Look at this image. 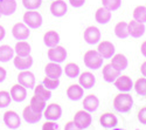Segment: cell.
<instances>
[{"instance_id":"cell-23","label":"cell","mask_w":146,"mask_h":130,"mask_svg":"<svg viewBox=\"0 0 146 130\" xmlns=\"http://www.w3.org/2000/svg\"><path fill=\"white\" fill-rule=\"evenodd\" d=\"M13 63L17 69L19 70H26L33 66V57L31 55L27 56H14L13 57Z\"/></svg>"},{"instance_id":"cell-9","label":"cell","mask_w":146,"mask_h":130,"mask_svg":"<svg viewBox=\"0 0 146 130\" xmlns=\"http://www.w3.org/2000/svg\"><path fill=\"white\" fill-rule=\"evenodd\" d=\"M84 41L89 45H96L101 41V31L96 26H89L84 29L83 33Z\"/></svg>"},{"instance_id":"cell-43","label":"cell","mask_w":146,"mask_h":130,"mask_svg":"<svg viewBox=\"0 0 146 130\" xmlns=\"http://www.w3.org/2000/svg\"><path fill=\"white\" fill-rule=\"evenodd\" d=\"M6 76H7V72H6V69H5L4 67L0 66V83L5 81Z\"/></svg>"},{"instance_id":"cell-45","label":"cell","mask_w":146,"mask_h":130,"mask_svg":"<svg viewBox=\"0 0 146 130\" xmlns=\"http://www.w3.org/2000/svg\"><path fill=\"white\" fill-rule=\"evenodd\" d=\"M140 52H141L143 56L146 57V40H144V41L141 42V45H140Z\"/></svg>"},{"instance_id":"cell-41","label":"cell","mask_w":146,"mask_h":130,"mask_svg":"<svg viewBox=\"0 0 146 130\" xmlns=\"http://www.w3.org/2000/svg\"><path fill=\"white\" fill-rule=\"evenodd\" d=\"M57 128L58 125L56 124V121H52V120H47V122H44L42 125L43 130H56Z\"/></svg>"},{"instance_id":"cell-36","label":"cell","mask_w":146,"mask_h":130,"mask_svg":"<svg viewBox=\"0 0 146 130\" xmlns=\"http://www.w3.org/2000/svg\"><path fill=\"white\" fill-rule=\"evenodd\" d=\"M42 83L47 89L55 90L60 86V79H53V77H49V76H46L42 81Z\"/></svg>"},{"instance_id":"cell-19","label":"cell","mask_w":146,"mask_h":130,"mask_svg":"<svg viewBox=\"0 0 146 130\" xmlns=\"http://www.w3.org/2000/svg\"><path fill=\"white\" fill-rule=\"evenodd\" d=\"M129 23V34L132 38H140L145 33V23L139 22L137 20H131Z\"/></svg>"},{"instance_id":"cell-11","label":"cell","mask_w":146,"mask_h":130,"mask_svg":"<svg viewBox=\"0 0 146 130\" xmlns=\"http://www.w3.org/2000/svg\"><path fill=\"white\" fill-rule=\"evenodd\" d=\"M9 94H11V97L13 101L22 102V101H25L26 97H27V88H25L22 85H20L18 82V83H15V85H13L11 87Z\"/></svg>"},{"instance_id":"cell-40","label":"cell","mask_w":146,"mask_h":130,"mask_svg":"<svg viewBox=\"0 0 146 130\" xmlns=\"http://www.w3.org/2000/svg\"><path fill=\"white\" fill-rule=\"evenodd\" d=\"M137 119L138 121L146 125V105H144V107H141L139 110H138V114H137Z\"/></svg>"},{"instance_id":"cell-8","label":"cell","mask_w":146,"mask_h":130,"mask_svg":"<svg viewBox=\"0 0 146 130\" xmlns=\"http://www.w3.org/2000/svg\"><path fill=\"white\" fill-rule=\"evenodd\" d=\"M3 121L9 129H18L21 125L20 116L14 110H6L3 116Z\"/></svg>"},{"instance_id":"cell-6","label":"cell","mask_w":146,"mask_h":130,"mask_svg":"<svg viewBox=\"0 0 146 130\" xmlns=\"http://www.w3.org/2000/svg\"><path fill=\"white\" fill-rule=\"evenodd\" d=\"M12 35L17 40H26L29 38L31 31L25 22H17L12 27Z\"/></svg>"},{"instance_id":"cell-10","label":"cell","mask_w":146,"mask_h":130,"mask_svg":"<svg viewBox=\"0 0 146 130\" xmlns=\"http://www.w3.org/2000/svg\"><path fill=\"white\" fill-rule=\"evenodd\" d=\"M18 82L27 89H34L35 87V75L28 69L21 70L18 75Z\"/></svg>"},{"instance_id":"cell-42","label":"cell","mask_w":146,"mask_h":130,"mask_svg":"<svg viewBox=\"0 0 146 130\" xmlns=\"http://www.w3.org/2000/svg\"><path fill=\"white\" fill-rule=\"evenodd\" d=\"M70 3V5L75 8H78V7H82L84 4H86V0H68Z\"/></svg>"},{"instance_id":"cell-21","label":"cell","mask_w":146,"mask_h":130,"mask_svg":"<svg viewBox=\"0 0 146 130\" xmlns=\"http://www.w3.org/2000/svg\"><path fill=\"white\" fill-rule=\"evenodd\" d=\"M78 83L84 89H91L96 83V77L91 72H83L78 75Z\"/></svg>"},{"instance_id":"cell-29","label":"cell","mask_w":146,"mask_h":130,"mask_svg":"<svg viewBox=\"0 0 146 130\" xmlns=\"http://www.w3.org/2000/svg\"><path fill=\"white\" fill-rule=\"evenodd\" d=\"M115 34L119 39H126L129 37V23L126 21H119L115 26Z\"/></svg>"},{"instance_id":"cell-38","label":"cell","mask_w":146,"mask_h":130,"mask_svg":"<svg viewBox=\"0 0 146 130\" xmlns=\"http://www.w3.org/2000/svg\"><path fill=\"white\" fill-rule=\"evenodd\" d=\"M11 94L6 90H0V108H6L11 104Z\"/></svg>"},{"instance_id":"cell-1","label":"cell","mask_w":146,"mask_h":130,"mask_svg":"<svg viewBox=\"0 0 146 130\" xmlns=\"http://www.w3.org/2000/svg\"><path fill=\"white\" fill-rule=\"evenodd\" d=\"M113 107L119 113H129L133 107V99L129 91H120L113 99Z\"/></svg>"},{"instance_id":"cell-33","label":"cell","mask_w":146,"mask_h":130,"mask_svg":"<svg viewBox=\"0 0 146 130\" xmlns=\"http://www.w3.org/2000/svg\"><path fill=\"white\" fill-rule=\"evenodd\" d=\"M132 15H133V19H135V20L145 23L146 22V6L145 5L136 6L135 9H133Z\"/></svg>"},{"instance_id":"cell-4","label":"cell","mask_w":146,"mask_h":130,"mask_svg":"<svg viewBox=\"0 0 146 130\" xmlns=\"http://www.w3.org/2000/svg\"><path fill=\"white\" fill-rule=\"evenodd\" d=\"M74 123L76 125V129H80V130H83V129H87L91 122H92V119H91V115L89 111H87L86 109H81V110H77L74 115Z\"/></svg>"},{"instance_id":"cell-47","label":"cell","mask_w":146,"mask_h":130,"mask_svg":"<svg viewBox=\"0 0 146 130\" xmlns=\"http://www.w3.org/2000/svg\"><path fill=\"white\" fill-rule=\"evenodd\" d=\"M5 35H6L5 28H4V26H3V25H0V41H1V40H4Z\"/></svg>"},{"instance_id":"cell-39","label":"cell","mask_w":146,"mask_h":130,"mask_svg":"<svg viewBox=\"0 0 146 130\" xmlns=\"http://www.w3.org/2000/svg\"><path fill=\"white\" fill-rule=\"evenodd\" d=\"M22 5L26 9H38L42 5V0H22Z\"/></svg>"},{"instance_id":"cell-26","label":"cell","mask_w":146,"mask_h":130,"mask_svg":"<svg viewBox=\"0 0 146 130\" xmlns=\"http://www.w3.org/2000/svg\"><path fill=\"white\" fill-rule=\"evenodd\" d=\"M110 63L117 68L118 70H124L127 68V65H129V61H127V57L124 55V54H121V53H118V54H113L111 56V61Z\"/></svg>"},{"instance_id":"cell-48","label":"cell","mask_w":146,"mask_h":130,"mask_svg":"<svg viewBox=\"0 0 146 130\" xmlns=\"http://www.w3.org/2000/svg\"><path fill=\"white\" fill-rule=\"evenodd\" d=\"M0 17H1V14H0Z\"/></svg>"},{"instance_id":"cell-22","label":"cell","mask_w":146,"mask_h":130,"mask_svg":"<svg viewBox=\"0 0 146 130\" xmlns=\"http://www.w3.org/2000/svg\"><path fill=\"white\" fill-rule=\"evenodd\" d=\"M62 72H63L62 67H61L60 63H57V62L50 61L44 67L46 76H49V77H53V79H60L61 75H62Z\"/></svg>"},{"instance_id":"cell-32","label":"cell","mask_w":146,"mask_h":130,"mask_svg":"<svg viewBox=\"0 0 146 130\" xmlns=\"http://www.w3.org/2000/svg\"><path fill=\"white\" fill-rule=\"evenodd\" d=\"M64 73L69 79H75L80 75V67L75 62H68L64 67Z\"/></svg>"},{"instance_id":"cell-35","label":"cell","mask_w":146,"mask_h":130,"mask_svg":"<svg viewBox=\"0 0 146 130\" xmlns=\"http://www.w3.org/2000/svg\"><path fill=\"white\" fill-rule=\"evenodd\" d=\"M133 88H135L136 93L138 95H145L146 94V77H139L136 80V82L133 83Z\"/></svg>"},{"instance_id":"cell-37","label":"cell","mask_w":146,"mask_h":130,"mask_svg":"<svg viewBox=\"0 0 146 130\" xmlns=\"http://www.w3.org/2000/svg\"><path fill=\"white\" fill-rule=\"evenodd\" d=\"M102 5L103 7L108 8L109 11H117L120 5H121V0H102Z\"/></svg>"},{"instance_id":"cell-20","label":"cell","mask_w":146,"mask_h":130,"mask_svg":"<svg viewBox=\"0 0 146 130\" xmlns=\"http://www.w3.org/2000/svg\"><path fill=\"white\" fill-rule=\"evenodd\" d=\"M100 107V99L95 94H89L83 99V109L89 113H94Z\"/></svg>"},{"instance_id":"cell-16","label":"cell","mask_w":146,"mask_h":130,"mask_svg":"<svg viewBox=\"0 0 146 130\" xmlns=\"http://www.w3.org/2000/svg\"><path fill=\"white\" fill-rule=\"evenodd\" d=\"M66 94L69 100L71 101H80L83 99V95H84V88L80 85V83H75V85H70L67 90H66Z\"/></svg>"},{"instance_id":"cell-49","label":"cell","mask_w":146,"mask_h":130,"mask_svg":"<svg viewBox=\"0 0 146 130\" xmlns=\"http://www.w3.org/2000/svg\"><path fill=\"white\" fill-rule=\"evenodd\" d=\"M145 96H146V94H145Z\"/></svg>"},{"instance_id":"cell-5","label":"cell","mask_w":146,"mask_h":130,"mask_svg":"<svg viewBox=\"0 0 146 130\" xmlns=\"http://www.w3.org/2000/svg\"><path fill=\"white\" fill-rule=\"evenodd\" d=\"M47 56H48V59H49L50 61L61 63L67 59V51L64 49V47L57 45V46L50 47V48L48 49Z\"/></svg>"},{"instance_id":"cell-18","label":"cell","mask_w":146,"mask_h":130,"mask_svg":"<svg viewBox=\"0 0 146 130\" xmlns=\"http://www.w3.org/2000/svg\"><path fill=\"white\" fill-rule=\"evenodd\" d=\"M68 11L67 4L63 0H53L50 4V13L56 18H62Z\"/></svg>"},{"instance_id":"cell-13","label":"cell","mask_w":146,"mask_h":130,"mask_svg":"<svg viewBox=\"0 0 146 130\" xmlns=\"http://www.w3.org/2000/svg\"><path fill=\"white\" fill-rule=\"evenodd\" d=\"M102 75H103L104 81H106L108 83H112V82H115V80L120 75V70L115 68L111 63H106L103 66Z\"/></svg>"},{"instance_id":"cell-28","label":"cell","mask_w":146,"mask_h":130,"mask_svg":"<svg viewBox=\"0 0 146 130\" xmlns=\"http://www.w3.org/2000/svg\"><path fill=\"white\" fill-rule=\"evenodd\" d=\"M14 57V48H12L9 45L0 46V62H8Z\"/></svg>"},{"instance_id":"cell-51","label":"cell","mask_w":146,"mask_h":130,"mask_svg":"<svg viewBox=\"0 0 146 130\" xmlns=\"http://www.w3.org/2000/svg\"><path fill=\"white\" fill-rule=\"evenodd\" d=\"M145 6H146V5H145Z\"/></svg>"},{"instance_id":"cell-7","label":"cell","mask_w":146,"mask_h":130,"mask_svg":"<svg viewBox=\"0 0 146 130\" xmlns=\"http://www.w3.org/2000/svg\"><path fill=\"white\" fill-rule=\"evenodd\" d=\"M43 116L46 120H52V121H57L62 116V108L58 103H50L46 105L43 110Z\"/></svg>"},{"instance_id":"cell-14","label":"cell","mask_w":146,"mask_h":130,"mask_svg":"<svg viewBox=\"0 0 146 130\" xmlns=\"http://www.w3.org/2000/svg\"><path fill=\"white\" fill-rule=\"evenodd\" d=\"M97 52L103 56V59H111V56L115 54V45L108 40L100 41L97 46Z\"/></svg>"},{"instance_id":"cell-30","label":"cell","mask_w":146,"mask_h":130,"mask_svg":"<svg viewBox=\"0 0 146 130\" xmlns=\"http://www.w3.org/2000/svg\"><path fill=\"white\" fill-rule=\"evenodd\" d=\"M31 45L27 42V41H23V40H20L15 43V47H14V52L17 53V55L19 56H27V55H31Z\"/></svg>"},{"instance_id":"cell-25","label":"cell","mask_w":146,"mask_h":130,"mask_svg":"<svg viewBox=\"0 0 146 130\" xmlns=\"http://www.w3.org/2000/svg\"><path fill=\"white\" fill-rule=\"evenodd\" d=\"M17 11L15 0H0V14L12 15Z\"/></svg>"},{"instance_id":"cell-2","label":"cell","mask_w":146,"mask_h":130,"mask_svg":"<svg viewBox=\"0 0 146 130\" xmlns=\"http://www.w3.org/2000/svg\"><path fill=\"white\" fill-rule=\"evenodd\" d=\"M104 59L103 56L97 52V49H88L84 53L83 56V62L89 69H98L103 66Z\"/></svg>"},{"instance_id":"cell-44","label":"cell","mask_w":146,"mask_h":130,"mask_svg":"<svg viewBox=\"0 0 146 130\" xmlns=\"http://www.w3.org/2000/svg\"><path fill=\"white\" fill-rule=\"evenodd\" d=\"M64 129H66V130H72V129H76V125H75L74 121L67 122V124L64 125Z\"/></svg>"},{"instance_id":"cell-46","label":"cell","mask_w":146,"mask_h":130,"mask_svg":"<svg viewBox=\"0 0 146 130\" xmlns=\"http://www.w3.org/2000/svg\"><path fill=\"white\" fill-rule=\"evenodd\" d=\"M140 73L143 76L146 77V61H144L141 65H140Z\"/></svg>"},{"instance_id":"cell-31","label":"cell","mask_w":146,"mask_h":130,"mask_svg":"<svg viewBox=\"0 0 146 130\" xmlns=\"http://www.w3.org/2000/svg\"><path fill=\"white\" fill-rule=\"evenodd\" d=\"M46 100L44 99H42L41 96H39V95H34L32 96V99H31V102H29V105L34 109V110H36V111H40V113H43V110H44V108H46Z\"/></svg>"},{"instance_id":"cell-27","label":"cell","mask_w":146,"mask_h":130,"mask_svg":"<svg viewBox=\"0 0 146 130\" xmlns=\"http://www.w3.org/2000/svg\"><path fill=\"white\" fill-rule=\"evenodd\" d=\"M95 20L101 25H106L111 20V11H109L103 6L97 8L95 12Z\"/></svg>"},{"instance_id":"cell-17","label":"cell","mask_w":146,"mask_h":130,"mask_svg":"<svg viewBox=\"0 0 146 130\" xmlns=\"http://www.w3.org/2000/svg\"><path fill=\"white\" fill-rule=\"evenodd\" d=\"M113 83L119 91H130L133 88V82L129 75H119Z\"/></svg>"},{"instance_id":"cell-12","label":"cell","mask_w":146,"mask_h":130,"mask_svg":"<svg viewBox=\"0 0 146 130\" xmlns=\"http://www.w3.org/2000/svg\"><path fill=\"white\" fill-rule=\"evenodd\" d=\"M42 113L40 111H36L34 110L31 105H27V107L23 108L22 110V117L27 123H31V124H35L38 123L41 119H42Z\"/></svg>"},{"instance_id":"cell-24","label":"cell","mask_w":146,"mask_h":130,"mask_svg":"<svg viewBox=\"0 0 146 130\" xmlns=\"http://www.w3.org/2000/svg\"><path fill=\"white\" fill-rule=\"evenodd\" d=\"M58 42H60V34L56 31L49 29L43 34V43L48 47V48L57 46Z\"/></svg>"},{"instance_id":"cell-50","label":"cell","mask_w":146,"mask_h":130,"mask_svg":"<svg viewBox=\"0 0 146 130\" xmlns=\"http://www.w3.org/2000/svg\"><path fill=\"white\" fill-rule=\"evenodd\" d=\"M52 1H53V0H52Z\"/></svg>"},{"instance_id":"cell-15","label":"cell","mask_w":146,"mask_h":130,"mask_svg":"<svg viewBox=\"0 0 146 130\" xmlns=\"http://www.w3.org/2000/svg\"><path fill=\"white\" fill-rule=\"evenodd\" d=\"M100 124L105 128V129H111V128H116L118 125V119L113 113L106 111L103 113L100 117Z\"/></svg>"},{"instance_id":"cell-3","label":"cell","mask_w":146,"mask_h":130,"mask_svg":"<svg viewBox=\"0 0 146 130\" xmlns=\"http://www.w3.org/2000/svg\"><path fill=\"white\" fill-rule=\"evenodd\" d=\"M22 21L29 28L36 29L41 27L43 19H42V15L40 14V12H38L36 9H27V12H25V14L22 17Z\"/></svg>"},{"instance_id":"cell-34","label":"cell","mask_w":146,"mask_h":130,"mask_svg":"<svg viewBox=\"0 0 146 130\" xmlns=\"http://www.w3.org/2000/svg\"><path fill=\"white\" fill-rule=\"evenodd\" d=\"M34 94H35V95L41 96V97L44 99L46 101L49 100V99L52 97V90L47 89V88L43 86V83H40V85H38V86L34 87Z\"/></svg>"}]
</instances>
